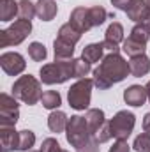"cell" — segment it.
I'll return each mask as SVG.
<instances>
[{"instance_id": "6da1fadb", "label": "cell", "mask_w": 150, "mask_h": 152, "mask_svg": "<svg viewBox=\"0 0 150 152\" xmlns=\"http://www.w3.org/2000/svg\"><path fill=\"white\" fill-rule=\"evenodd\" d=\"M131 75L129 62L120 53H108L94 69V85L99 90H108L111 85L124 81Z\"/></svg>"}, {"instance_id": "7a4b0ae2", "label": "cell", "mask_w": 150, "mask_h": 152, "mask_svg": "<svg viewBox=\"0 0 150 152\" xmlns=\"http://www.w3.org/2000/svg\"><path fill=\"white\" fill-rule=\"evenodd\" d=\"M41 81L44 85H60L66 83L69 78H74V58L69 60H55L46 64L39 71Z\"/></svg>"}, {"instance_id": "3957f363", "label": "cell", "mask_w": 150, "mask_h": 152, "mask_svg": "<svg viewBox=\"0 0 150 152\" xmlns=\"http://www.w3.org/2000/svg\"><path fill=\"white\" fill-rule=\"evenodd\" d=\"M12 96L28 104V106H34L37 104L42 97V90H41V81H39L36 76L32 75H25V76H20L14 85H12Z\"/></svg>"}, {"instance_id": "277c9868", "label": "cell", "mask_w": 150, "mask_h": 152, "mask_svg": "<svg viewBox=\"0 0 150 152\" xmlns=\"http://www.w3.org/2000/svg\"><path fill=\"white\" fill-rule=\"evenodd\" d=\"M92 88H94V80L90 78H81L67 90V101L69 106L78 112L87 110L92 99Z\"/></svg>"}, {"instance_id": "5b68a950", "label": "cell", "mask_w": 150, "mask_h": 152, "mask_svg": "<svg viewBox=\"0 0 150 152\" xmlns=\"http://www.w3.org/2000/svg\"><path fill=\"white\" fill-rule=\"evenodd\" d=\"M66 138H67V143L71 147H76V149H81L83 145H87L90 142L92 134H90V129H88L85 117L73 115L69 118L67 127H66Z\"/></svg>"}, {"instance_id": "8992f818", "label": "cell", "mask_w": 150, "mask_h": 152, "mask_svg": "<svg viewBox=\"0 0 150 152\" xmlns=\"http://www.w3.org/2000/svg\"><path fill=\"white\" fill-rule=\"evenodd\" d=\"M32 32V21L27 20H16L11 27L0 30V48L7 46H18Z\"/></svg>"}, {"instance_id": "52a82bcc", "label": "cell", "mask_w": 150, "mask_h": 152, "mask_svg": "<svg viewBox=\"0 0 150 152\" xmlns=\"http://www.w3.org/2000/svg\"><path fill=\"white\" fill-rule=\"evenodd\" d=\"M136 124V117L134 113L127 112V110H120L117 112L115 117L110 120V127H111V136L115 140H127L134 129Z\"/></svg>"}, {"instance_id": "ba28073f", "label": "cell", "mask_w": 150, "mask_h": 152, "mask_svg": "<svg viewBox=\"0 0 150 152\" xmlns=\"http://www.w3.org/2000/svg\"><path fill=\"white\" fill-rule=\"evenodd\" d=\"M0 67L5 75L18 76L25 71L27 62H25L23 55H20L18 51H5L0 55Z\"/></svg>"}, {"instance_id": "9c48e42d", "label": "cell", "mask_w": 150, "mask_h": 152, "mask_svg": "<svg viewBox=\"0 0 150 152\" xmlns=\"http://www.w3.org/2000/svg\"><path fill=\"white\" fill-rule=\"evenodd\" d=\"M69 23L74 28H78L81 34L94 28L92 27V18H90V7H76V9H73V12L69 16Z\"/></svg>"}, {"instance_id": "30bf717a", "label": "cell", "mask_w": 150, "mask_h": 152, "mask_svg": "<svg viewBox=\"0 0 150 152\" xmlns=\"http://www.w3.org/2000/svg\"><path fill=\"white\" fill-rule=\"evenodd\" d=\"M149 99L147 96V88L141 87V85H131L124 90V101L125 104L129 106H134V108H140L145 104V101Z\"/></svg>"}, {"instance_id": "8fae6325", "label": "cell", "mask_w": 150, "mask_h": 152, "mask_svg": "<svg viewBox=\"0 0 150 152\" xmlns=\"http://www.w3.org/2000/svg\"><path fill=\"white\" fill-rule=\"evenodd\" d=\"M0 145L2 152H12L18 151L20 145V131L14 127H0Z\"/></svg>"}, {"instance_id": "7c38bea8", "label": "cell", "mask_w": 150, "mask_h": 152, "mask_svg": "<svg viewBox=\"0 0 150 152\" xmlns=\"http://www.w3.org/2000/svg\"><path fill=\"white\" fill-rule=\"evenodd\" d=\"M36 12H37V18L41 21H51L58 12V5L55 0H37Z\"/></svg>"}, {"instance_id": "4fadbf2b", "label": "cell", "mask_w": 150, "mask_h": 152, "mask_svg": "<svg viewBox=\"0 0 150 152\" xmlns=\"http://www.w3.org/2000/svg\"><path fill=\"white\" fill-rule=\"evenodd\" d=\"M129 69H131V75L134 78H141V76L149 75L150 71V58L143 53V55H138V57H131L129 60Z\"/></svg>"}, {"instance_id": "5bb4252c", "label": "cell", "mask_w": 150, "mask_h": 152, "mask_svg": "<svg viewBox=\"0 0 150 152\" xmlns=\"http://www.w3.org/2000/svg\"><path fill=\"white\" fill-rule=\"evenodd\" d=\"M85 118H87V124H88V129H90V134L95 136V133L103 127V124L106 122L104 118V112L101 108H88L87 113H85Z\"/></svg>"}, {"instance_id": "9a60e30c", "label": "cell", "mask_w": 150, "mask_h": 152, "mask_svg": "<svg viewBox=\"0 0 150 152\" xmlns=\"http://www.w3.org/2000/svg\"><path fill=\"white\" fill-rule=\"evenodd\" d=\"M67 122H69L67 115L64 113V112H60V110H53L51 113L48 115V127H50L51 133H57L58 134V133L66 131Z\"/></svg>"}, {"instance_id": "2e32d148", "label": "cell", "mask_w": 150, "mask_h": 152, "mask_svg": "<svg viewBox=\"0 0 150 152\" xmlns=\"http://www.w3.org/2000/svg\"><path fill=\"white\" fill-rule=\"evenodd\" d=\"M53 53H55V60H69L74 55V44L57 37L53 41Z\"/></svg>"}, {"instance_id": "e0dca14e", "label": "cell", "mask_w": 150, "mask_h": 152, "mask_svg": "<svg viewBox=\"0 0 150 152\" xmlns=\"http://www.w3.org/2000/svg\"><path fill=\"white\" fill-rule=\"evenodd\" d=\"M81 57L85 60H88L90 64L103 60L104 58V46H103V42H90V44H87L83 48V51H81Z\"/></svg>"}, {"instance_id": "ac0fdd59", "label": "cell", "mask_w": 150, "mask_h": 152, "mask_svg": "<svg viewBox=\"0 0 150 152\" xmlns=\"http://www.w3.org/2000/svg\"><path fill=\"white\" fill-rule=\"evenodd\" d=\"M20 5L16 0H0V21H11L18 16Z\"/></svg>"}, {"instance_id": "d6986e66", "label": "cell", "mask_w": 150, "mask_h": 152, "mask_svg": "<svg viewBox=\"0 0 150 152\" xmlns=\"http://www.w3.org/2000/svg\"><path fill=\"white\" fill-rule=\"evenodd\" d=\"M149 9H150V5L147 4V0H136V2L129 7V11H127L125 14H127L129 20H133V21L138 23V21L149 12Z\"/></svg>"}, {"instance_id": "ffe728a7", "label": "cell", "mask_w": 150, "mask_h": 152, "mask_svg": "<svg viewBox=\"0 0 150 152\" xmlns=\"http://www.w3.org/2000/svg\"><path fill=\"white\" fill-rule=\"evenodd\" d=\"M122 50L129 57H138V55H143L145 53L147 44L145 42H140V41H136V39H133V37H127L124 41V44H122Z\"/></svg>"}, {"instance_id": "44dd1931", "label": "cell", "mask_w": 150, "mask_h": 152, "mask_svg": "<svg viewBox=\"0 0 150 152\" xmlns=\"http://www.w3.org/2000/svg\"><path fill=\"white\" fill-rule=\"evenodd\" d=\"M58 37L62 39V41H66V42H71V44H76L79 39H81V32L74 28L71 23H66V25H62L60 28H58Z\"/></svg>"}, {"instance_id": "7402d4cb", "label": "cell", "mask_w": 150, "mask_h": 152, "mask_svg": "<svg viewBox=\"0 0 150 152\" xmlns=\"http://www.w3.org/2000/svg\"><path fill=\"white\" fill-rule=\"evenodd\" d=\"M41 103L46 110H57L60 104H62V97L57 90H46L42 92V97H41Z\"/></svg>"}, {"instance_id": "603a6c76", "label": "cell", "mask_w": 150, "mask_h": 152, "mask_svg": "<svg viewBox=\"0 0 150 152\" xmlns=\"http://www.w3.org/2000/svg\"><path fill=\"white\" fill-rule=\"evenodd\" d=\"M104 41H110L113 44H120V42L124 41V27H122L118 21H113L111 25L106 28Z\"/></svg>"}, {"instance_id": "cb8c5ba5", "label": "cell", "mask_w": 150, "mask_h": 152, "mask_svg": "<svg viewBox=\"0 0 150 152\" xmlns=\"http://www.w3.org/2000/svg\"><path fill=\"white\" fill-rule=\"evenodd\" d=\"M18 118H20V108L16 110L0 108V127H14Z\"/></svg>"}, {"instance_id": "d4e9b609", "label": "cell", "mask_w": 150, "mask_h": 152, "mask_svg": "<svg viewBox=\"0 0 150 152\" xmlns=\"http://www.w3.org/2000/svg\"><path fill=\"white\" fill-rule=\"evenodd\" d=\"M18 5H20V11H18V18H20V20L32 21L34 16H37V12H36V4H32L30 0H20Z\"/></svg>"}, {"instance_id": "484cf974", "label": "cell", "mask_w": 150, "mask_h": 152, "mask_svg": "<svg viewBox=\"0 0 150 152\" xmlns=\"http://www.w3.org/2000/svg\"><path fill=\"white\" fill-rule=\"evenodd\" d=\"M34 145H36V134H34V131H30V129L20 131V145H18V151L28 152V151H32Z\"/></svg>"}, {"instance_id": "4316f807", "label": "cell", "mask_w": 150, "mask_h": 152, "mask_svg": "<svg viewBox=\"0 0 150 152\" xmlns=\"http://www.w3.org/2000/svg\"><path fill=\"white\" fill-rule=\"evenodd\" d=\"M28 57L34 60V62H42L46 57H48V51H46V46L42 44V42H37V41H34V42H30L28 44Z\"/></svg>"}, {"instance_id": "83f0119b", "label": "cell", "mask_w": 150, "mask_h": 152, "mask_svg": "<svg viewBox=\"0 0 150 152\" xmlns=\"http://www.w3.org/2000/svg\"><path fill=\"white\" fill-rule=\"evenodd\" d=\"M110 12H106V9L103 5H94L90 7V18H92V27H101Z\"/></svg>"}, {"instance_id": "f1b7e54d", "label": "cell", "mask_w": 150, "mask_h": 152, "mask_svg": "<svg viewBox=\"0 0 150 152\" xmlns=\"http://www.w3.org/2000/svg\"><path fill=\"white\" fill-rule=\"evenodd\" d=\"M90 71H92V64L88 60H85L83 57L81 58H74V78L81 80V78H85V76L88 75Z\"/></svg>"}, {"instance_id": "f546056e", "label": "cell", "mask_w": 150, "mask_h": 152, "mask_svg": "<svg viewBox=\"0 0 150 152\" xmlns=\"http://www.w3.org/2000/svg\"><path fill=\"white\" fill-rule=\"evenodd\" d=\"M133 149L136 152H150V133H141L134 138Z\"/></svg>"}, {"instance_id": "4dcf8cb0", "label": "cell", "mask_w": 150, "mask_h": 152, "mask_svg": "<svg viewBox=\"0 0 150 152\" xmlns=\"http://www.w3.org/2000/svg\"><path fill=\"white\" fill-rule=\"evenodd\" d=\"M129 37H133V39H136V41H140V42H149V39H150V34L141 27V25H134L133 28H131V34H129Z\"/></svg>"}, {"instance_id": "1f68e13d", "label": "cell", "mask_w": 150, "mask_h": 152, "mask_svg": "<svg viewBox=\"0 0 150 152\" xmlns=\"http://www.w3.org/2000/svg\"><path fill=\"white\" fill-rule=\"evenodd\" d=\"M99 143H106V142H110L113 136H111V127H110V120L108 122H104L103 124V127L95 133V136H94Z\"/></svg>"}, {"instance_id": "d6a6232c", "label": "cell", "mask_w": 150, "mask_h": 152, "mask_svg": "<svg viewBox=\"0 0 150 152\" xmlns=\"http://www.w3.org/2000/svg\"><path fill=\"white\" fill-rule=\"evenodd\" d=\"M39 151L41 152H60L62 147H60V143L55 138H46V140H42V145H41Z\"/></svg>"}, {"instance_id": "836d02e7", "label": "cell", "mask_w": 150, "mask_h": 152, "mask_svg": "<svg viewBox=\"0 0 150 152\" xmlns=\"http://www.w3.org/2000/svg\"><path fill=\"white\" fill-rule=\"evenodd\" d=\"M108 152H131V145L127 143V140H117Z\"/></svg>"}, {"instance_id": "e575fe53", "label": "cell", "mask_w": 150, "mask_h": 152, "mask_svg": "<svg viewBox=\"0 0 150 152\" xmlns=\"http://www.w3.org/2000/svg\"><path fill=\"white\" fill-rule=\"evenodd\" d=\"M99 145H101V143L92 136V138H90V142H88L87 145H83L81 149H76V152H101Z\"/></svg>"}, {"instance_id": "d590c367", "label": "cell", "mask_w": 150, "mask_h": 152, "mask_svg": "<svg viewBox=\"0 0 150 152\" xmlns=\"http://www.w3.org/2000/svg\"><path fill=\"white\" fill-rule=\"evenodd\" d=\"M111 2L113 7H117L118 11H124V12H127L129 11V7L136 2V0H110Z\"/></svg>"}, {"instance_id": "8d00e7d4", "label": "cell", "mask_w": 150, "mask_h": 152, "mask_svg": "<svg viewBox=\"0 0 150 152\" xmlns=\"http://www.w3.org/2000/svg\"><path fill=\"white\" fill-rule=\"evenodd\" d=\"M103 46H104V51H108V53H118V44H113L110 41H103Z\"/></svg>"}, {"instance_id": "74e56055", "label": "cell", "mask_w": 150, "mask_h": 152, "mask_svg": "<svg viewBox=\"0 0 150 152\" xmlns=\"http://www.w3.org/2000/svg\"><path fill=\"white\" fill-rule=\"evenodd\" d=\"M138 25H141V27H143V28H145V30L150 34V9H149V12H147V14H145L140 21H138Z\"/></svg>"}, {"instance_id": "f35d334b", "label": "cell", "mask_w": 150, "mask_h": 152, "mask_svg": "<svg viewBox=\"0 0 150 152\" xmlns=\"http://www.w3.org/2000/svg\"><path fill=\"white\" fill-rule=\"evenodd\" d=\"M143 129L150 133V113H145V117H143Z\"/></svg>"}, {"instance_id": "ab89813d", "label": "cell", "mask_w": 150, "mask_h": 152, "mask_svg": "<svg viewBox=\"0 0 150 152\" xmlns=\"http://www.w3.org/2000/svg\"><path fill=\"white\" fill-rule=\"evenodd\" d=\"M145 88H147V96H149V101H150V81L147 83V87H145Z\"/></svg>"}, {"instance_id": "60d3db41", "label": "cell", "mask_w": 150, "mask_h": 152, "mask_svg": "<svg viewBox=\"0 0 150 152\" xmlns=\"http://www.w3.org/2000/svg\"><path fill=\"white\" fill-rule=\"evenodd\" d=\"M60 152H69V151H64V149H62V151H60Z\"/></svg>"}, {"instance_id": "b9f144b4", "label": "cell", "mask_w": 150, "mask_h": 152, "mask_svg": "<svg viewBox=\"0 0 150 152\" xmlns=\"http://www.w3.org/2000/svg\"><path fill=\"white\" fill-rule=\"evenodd\" d=\"M147 4H149V5H150V0H147Z\"/></svg>"}]
</instances>
